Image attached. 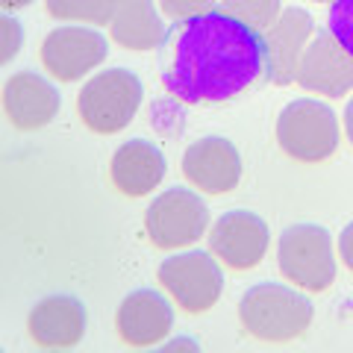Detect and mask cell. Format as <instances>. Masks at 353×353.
I'll use <instances>...</instances> for the list:
<instances>
[{"mask_svg":"<svg viewBox=\"0 0 353 353\" xmlns=\"http://www.w3.org/2000/svg\"><path fill=\"white\" fill-rule=\"evenodd\" d=\"M62 94L48 77L36 71H18L3 85V109L18 130H41L57 118Z\"/></svg>","mask_w":353,"mask_h":353,"instance_id":"obj_14","label":"cell"},{"mask_svg":"<svg viewBox=\"0 0 353 353\" xmlns=\"http://www.w3.org/2000/svg\"><path fill=\"white\" fill-rule=\"evenodd\" d=\"M109 176H112L118 192H124L130 197H141L162 183L165 157L153 141L130 139L115 150L112 162H109Z\"/></svg>","mask_w":353,"mask_h":353,"instance_id":"obj_16","label":"cell"},{"mask_svg":"<svg viewBox=\"0 0 353 353\" xmlns=\"http://www.w3.org/2000/svg\"><path fill=\"white\" fill-rule=\"evenodd\" d=\"M221 9L259 32L268 30L283 12L280 0H221Z\"/></svg>","mask_w":353,"mask_h":353,"instance_id":"obj_19","label":"cell"},{"mask_svg":"<svg viewBox=\"0 0 353 353\" xmlns=\"http://www.w3.org/2000/svg\"><path fill=\"white\" fill-rule=\"evenodd\" d=\"M3 3V9L9 12V9H21V6H27V3H32V0H0Z\"/></svg>","mask_w":353,"mask_h":353,"instance_id":"obj_26","label":"cell"},{"mask_svg":"<svg viewBox=\"0 0 353 353\" xmlns=\"http://www.w3.org/2000/svg\"><path fill=\"white\" fill-rule=\"evenodd\" d=\"M268 224L250 209H230L209 230V248L230 268H256L268 250Z\"/></svg>","mask_w":353,"mask_h":353,"instance_id":"obj_10","label":"cell"},{"mask_svg":"<svg viewBox=\"0 0 353 353\" xmlns=\"http://www.w3.org/2000/svg\"><path fill=\"white\" fill-rule=\"evenodd\" d=\"M265 71V36L224 9L174 21L159 48L162 85L183 103L233 101Z\"/></svg>","mask_w":353,"mask_h":353,"instance_id":"obj_1","label":"cell"},{"mask_svg":"<svg viewBox=\"0 0 353 353\" xmlns=\"http://www.w3.org/2000/svg\"><path fill=\"white\" fill-rule=\"evenodd\" d=\"M277 141L297 162H324L339 148V118L327 103L301 97L280 112Z\"/></svg>","mask_w":353,"mask_h":353,"instance_id":"obj_4","label":"cell"},{"mask_svg":"<svg viewBox=\"0 0 353 353\" xmlns=\"http://www.w3.org/2000/svg\"><path fill=\"white\" fill-rule=\"evenodd\" d=\"M294 83L306 92L327 97L347 94L353 88V57L333 39L330 30H318L301 57Z\"/></svg>","mask_w":353,"mask_h":353,"instance_id":"obj_9","label":"cell"},{"mask_svg":"<svg viewBox=\"0 0 353 353\" xmlns=\"http://www.w3.org/2000/svg\"><path fill=\"white\" fill-rule=\"evenodd\" d=\"M209 227V209L192 189H165L145 209V230L162 250H176L197 241Z\"/></svg>","mask_w":353,"mask_h":353,"instance_id":"obj_7","label":"cell"},{"mask_svg":"<svg viewBox=\"0 0 353 353\" xmlns=\"http://www.w3.org/2000/svg\"><path fill=\"white\" fill-rule=\"evenodd\" d=\"M345 132H347V141L353 145V97H350L347 106H345Z\"/></svg>","mask_w":353,"mask_h":353,"instance_id":"obj_25","label":"cell"},{"mask_svg":"<svg viewBox=\"0 0 353 353\" xmlns=\"http://www.w3.org/2000/svg\"><path fill=\"white\" fill-rule=\"evenodd\" d=\"M183 174L206 194H227L241 180V157L230 139L206 136L185 148Z\"/></svg>","mask_w":353,"mask_h":353,"instance_id":"obj_11","label":"cell"},{"mask_svg":"<svg viewBox=\"0 0 353 353\" xmlns=\"http://www.w3.org/2000/svg\"><path fill=\"white\" fill-rule=\"evenodd\" d=\"M280 271L294 285L309 292H324L336 280L333 239L321 224H292L283 230L277 248Z\"/></svg>","mask_w":353,"mask_h":353,"instance_id":"obj_5","label":"cell"},{"mask_svg":"<svg viewBox=\"0 0 353 353\" xmlns=\"http://www.w3.org/2000/svg\"><path fill=\"white\" fill-rule=\"evenodd\" d=\"M312 36L315 21L301 6L283 9L280 18L265 30V48H268V71H265V77L274 85L294 83L297 65H301V57Z\"/></svg>","mask_w":353,"mask_h":353,"instance_id":"obj_12","label":"cell"},{"mask_svg":"<svg viewBox=\"0 0 353 353\" xmlns=\"http://www.w3.org/2000/svg\"><path fill=\"white\" fill-rule=\"evenodd\" d=\"M118 333L132 347L162 345L174 327V306L157 289L130 292L118 306Z\"/></svg>","mask_w":353,"mask_h":353,"instance_id":"obj_13","label":"cell"},{"mask_svg":"<svg viewBox=\"0 0 353 353\" xmlns=\"http://www.w3.org/2000/svg\"><path fill=\"white\" fill-rule=\"evenodd\" d=\"M159 283L185 312H206L224 292V271L209 250L171 253L159 265Z\"/></svg>","mask_w":353,"mask_h":353,"instance_id":"obj_6","label":"cell"},{"mask_svg":"<svg viewBox=\"0 0 353 353\" xmlns=\"http://www.w3.org/2000/svg\"><path fill=\"white\" fill-rule=\"evenodd\" d=\"M318 3H333V0H318Z\"/></svg>","mask_w":353,"mask_h":353,"instance_id":"obj_27","label":"cell"},{"mask_svg":"<svg viewBox=\"0 0 353 353\" xmlns=\"http://www.w3.org/2000/svg\"><path fill=\"white\" fill-rule=\"evenodd\" d=\"M85 306L71 294H50L30 312V336L41 347H74L85 336Z\"/></svg>","mask_w":353,"mask_h":353,"instance_id":"obj_15","label":"cell"},{"mask_svg":"<svg viewBox=\"0 0 353 353\" xmlns=\"http://www.w3.org/2000/svg\"><path fill=\"white\" fill-rule=\"evenodd\" d=\"M0 30H3V53H0V59H3V62H12V59L18 57V50H21L24 32H21L18 18H12L9 12L0 18Z\"/></svg>","mask_w":353,"mask_h":353,"instance_id":"obj_22","label":"cell"},{"mask_svg":"<svg viewBox=\"0 0 353 353\" xmlns=\"http://www.w3.org/2000/svg\"><path fill=\"white\" fill-rule=\"evenodd\" d=\"M221 3V0H159L162 12L171 21H185L203 12H212V9Z\"/></svg>","mask_w":353,"mask_h":353,"instance_id":"obj_21","label":"cell"},{"mask_svg":"<svg viewBox=\"0 0 353 353\" xmlns=\"http://www.w3.org/2000/svg\"><path fill=\"white\" fill-rule=\"evenodd\" d=\"M165 350H180V347H189V350H201V345L192 339H171V341H162Z\"/></svg>","mask_w":353,"mask_h":353,"instance_id":"obj_24","label":"cell"},{"mask_svg":"<svg viewBox=\"0 0 353 353\" xmlns=\"http://www.w3.org/2000/svg\"><path fill=\"white\" fill-rule=\"evenodd\" d=\"M109 53V41L101 30L80 27V24H65L48 32L41 41V62L57 80L74 83L83 74L97 68Z\"/></svg>","mask_w":353,"mask_h":353,"instance_id":"obj_8","label":"cell"},{"mask_svg":"<svg viewBox=\"0 0 353 353\" xmlns=\"http://www.w3.org/2000/svg\"><path fill=\"white\" fill-rule=\"evenodd\" d=\"M145 88L130 68H106L94 74L77 94V112L88 130L112 136L136 118Z\"/></svg>","mask_w":353,"mask_h":353,"instance_id":"obj_3","label":"cell"},{"mask_svg":"<svg viewBox=\"0 0 353 353\" xmlns=\"http://www.w3.org/2000/svg\"><path fill=\"white\" fill-rule=\"evenodd\" d=\"M48 12L59 21H83V24H112L121 0H44Z\"/></svg>","mask_w":353,"mask_h":353,"instance_id":"obj_18","label":"cell"},{"mask_svg":"<svg viewBox=\"0 0 353 353\" xmlns=\"http://www.w3.org/2000/svg\"><path fill=\"white\" fill-rule=\"evenodd\" d=\"M239 318L262 341H292L312 324V301L283 283H256L241 294Z\"/></svg>","mask_w":353,"mask_h":353,"instance_id":"obj_2","label":"cell"},{"mask_svg":"<svg viewBox=\"0 0 353 353\" xmlns=\"http://www.w3.org/2000/svg\"><path fill=\"white\" fill-rule=\"evenodd\" d=\"M327 30L333 32V39L353 57V0H333L330 3Z\"/></svg>","mask_w":353,"mask_h":353,"instance_id":"obj_20","label":"cell"},{"mask_svg":"<svg viewBox=\"0 0 353 353\" xmlns=\"http://www.w3.org/2000/svg\"><path fill=\"white\" fill-rule=\"evenodd\" d=\"M109 30H112V39L127 50L162 48L165 36H168V27L153 0H121Z\"/></svg>","mask_w":353,"mask_h":353,"instance_id":"obj_17","label":"cell"},{"mask_svg":"<svg viewBox=\"0 0 353 353\" xmlns=\"http://www.w3.org/2000/svg\"><path fill=\"white\" fill-rule=\"evenodd\" d=\"M339 256L353 271V221L345 230H341V236H339Z\"/></svg>","mask_w":353,"mask_h":353,"instance_id":"obj_23","label":"cell"}]
</instances>
